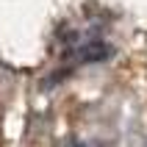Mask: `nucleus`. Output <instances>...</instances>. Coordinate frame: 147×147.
I'll return each instance as SVG.
<instances>
[{
    "label": "nucleus",
    "mask_w": 147,
    "mask_h": 147,
    "mask_svg": "<svg viewBox=\"0 0 147 147\" xmlns=\"http://www.w3.org/2000/svg\"><path fill=\"white\" fill-rule=\"evenodd\" d=\"M111 53H114L111 45H106L103 39H92V42H86V45L78 47L75 58H78L81 64H100V61H108Z\"/></svg>",
    "instance_id": "f257e3e1"
},
{
    "label": "nucleus",
    "mask_w": 147,
    "mask_h": 147,
    "mask_svg": "<svg viewBox=\"0 0 147 147\" xmlns=\"http://www.w3.org/2000/svg\"><path fill=\"white\" fill-rule=\"evenodd\" d=\"M81 147H83V144H81Z\"/></svg>",
    "instance_id": "f03ea898"
}]
</instances>
